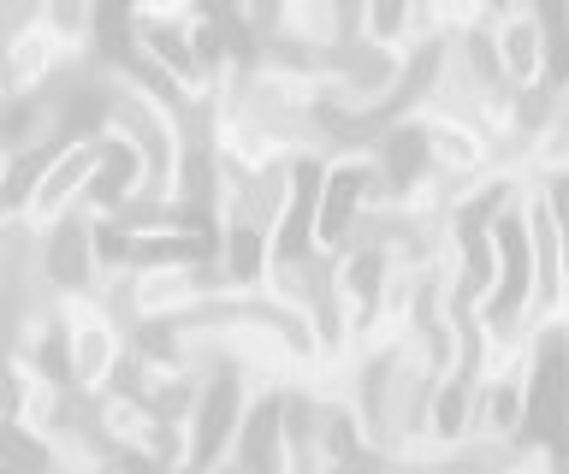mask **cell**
Returning a JSON list of instances; mask_svg holds the SVG:
<instances>
[{"instance_id":"cell-6","label":"cell","mask_w":569,"mask_h":474,"mask_svg":"<svg viewBox=\"0 0 569 474\" xmlns=\"http://www.w3.org/2000/svg\"><path fill=\"white\" fill-rule=\"evenodd\" d=\"M60 60H66L60 42H53L48 30L30 19L24 30H12V42H7V72H0V78H7L12 95H24V90H36V83H48V72H53Z\"/></svg>"},{"instance_id":"cell-10","label":"cell","mask_w":569,"mask_h":474,"mask_svg":"<svg viewBox=\"0 0 569 474\" xmlns=\"http://www.w3.org/2000/svg\"><path fill=\"white\" fill-rule=\"evenodd\" d=\"M12 149H0V225H12Z\"/></svg>"},{"instance_id":"cell-8","label":"cell","mask_w":569,"mask_h":474,"mask_svg":"<svg viewBox=\"0 0 569 474\" xmlns=\"http://www.w3.org/2000/svg\"><path fill=\"white\" fill-rule=\"evenodd\" d=\"M96 7L101 0H36V24L60 42L66 60H78L89 48V37H96Z\"/></svg>"},{"instance_id":"cell-5","label":"cell","mask_w":569,"mask_h":474,"mask_svg":"<svg viewBox=\"0 0 569 474\" xmlns=\"http://www.w3.org/2000/svg\"><path fill=\"white\" fill-rule=\"evenodd\" d=\"M492 65H498V78L510 83L516 95H533L546 83V19H540V7L533 0H510L505 12L492 19Z\"/></svg>"},{"instance_id":"cell-2","label":"cell","mask_w":569,"mask_h":474,"mask_svg":"<svg viewBox=\"0 0 569 474\" xmlns=\"http://www.w3.org/2000/svg\"><path fill=\"white\" fill-rule=\"evenodd\" d=\"M391 196L380 149L350 143L320 154V179H315V214H309V255L338 261L356 238L368 232V220L380 214V202Z\"/></svg>"},{"instance_id":"cell-7","label":"cell","mask_w":569,"mask_h":474,"mask_svg":"<svg viewBox=\"0 0 569 474\" xmlns=\"http://www.w3.org/2000/svg\"><path fill=\"white\" fill-rule=\"evenodd\" d=\"M154 421H160V410L142 403V397H124V392H101L96 397V427L107 433V445H119V451H149Z\"/></svg>"},{"instance_id":"cell-3","label":"cell","mask_w":569,"mask_h":474,"mask_svg":"<svg viewBox=\"0 0 569 474\" xmlns=\"http://www.w3.org/2000/svg\"><path fill=\"white\" fill-rule=\"evenodd\" d=\"M107 167V137H78V143H66L53 161L30 179V190L18 196V232L30 238H53L60 225L71 220V208L89 202V190H96Z\"/></svg>"},{"instance_id":"cell-12","label":"cell","mask_w":569,"mask_h":474,"mask_svg":"<svg viewBox=\"0 0 569 474\" xmlns=\"http://www.w3.org/2000/svg\"><path fill=\"white\" fill-rule=\"evenodd\" d=\"M7 95H12V90H7V78H0V101H7Z\"/></svg>"},{"instance_id":"cell-11","label":"cell","mask_w":569,"mask_h":474,"mask_svg":"<svg viewBox=\"0 0 569 474\" xmlns=\"http://www.w3.org/2000/svg\"><path fill=\"white\" fill-rule=\"evenodd\" d=\"M558 108L569 113V72H563V95H558Z\"/></svg>"},{"instance_id":"cell-4","label":"cell","mask_w":569,"mask_h":474,"mask_svg":"<svg viewBox=\"0 0 569 474\" xmlns=\"http://www.w3.org/2000/svg\"><path fill=\"white\" fill-rule=\"evenodd\" d=\"M53 314H60V332H66L71 380H78L89 397H101L107 385H113L119 362H124V332L113 321V309H107L96 291H60L53 296Z\"/></svg>"},{"instance_id":"cell-1","label":"cell","mask_w":569,"mask_h":474,"mask_svg":"<svg viewBox=\"0 0 569 474\" xmlns=\"http://www.w3.org/2000/svg\"><path fill=\"white\" fill-rule=\"evenodd\" d=\"M101 137L137 161V202L142 208H178L184 196V125L149 83H119L107 108Z\"/></svg>"},{"instance_id":"cell-9","label":"cell","mask_w":569,"mask_h":474,"mask_svg":"<svg viewBox=\"0 0 569 474\" xmlns=\"http://www.w3.org/2000/svg\"><path fill=\"white\" fill-rule=\"evenodd\" d=\"M409 12L416 0H362V37L368 48H391V54H409Z\"/></svg>"}]
</instances>
